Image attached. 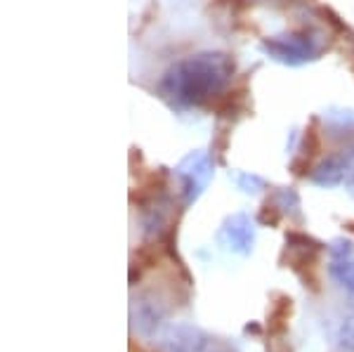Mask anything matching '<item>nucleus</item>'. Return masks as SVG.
Returning <instances> with one entry per match:
<instances>
[{"label": "nucleus", "mask_w": 354, "mask_h": 352, "mask_svg": "<svg viewBox=\"0 0 354 352\" xmlns=\"http://www.w3.org/2000/svg\"><path fill=\"white\" fill-rule=\"evenodd\" d=\"M234 71V62L220 53L192 55L165 73L161 81L163 98L175 100L182 106H201L210 102L227 85Z\"/></svg>", "instance_id": "nucleus-1"}, {"label": "nucleus", "mask_w": 354, "mask_h": 352, "mask_svg": "<svg viewBox=\"0 0 354 352\" xmlns=\"http://www.w3.org/2000/svg\"><path fill=\"white\" fill-rule=\"evenodd\" d=\"M213 173H215V163L208 151H192V154L182 158L180 166L175 168V175L182 183V196H185L187 206H192L203 194L205 187L213 180Z\"/></svg>", "instance_id": "nucleus-2"}, {"label": "nucleus", "mask_w": 354, "mask_h": 352, "mask_svg": "<svg viewBox=\"0 0 354 352\" xmlns=\"http://www.w3.org/2000/svg\"><path fill=\"white\" fill-rule=\"evenodd\" d=\"M163 352H225L218 338L208 336L203 328L192 324H173L161 333Z\"/></svg>", "instance_id": "nucleus-3"}, {"label": "nucleus", "mask_w": 354, "mask_h": 352, "mask_svg": "<svg viewBox=\"0 0 354 352\" xmlns=\"http://www.w3.org/2000/svg\"><path fill=\"white\" fill-rule=\"evenodd\" d=\"M262 53H267L272 59L281 62V64L300 66L305 62H312L317 50H314V43L307 36H283L262 43Z\"/></svg>", "instance_id": "nucleus-4"}, {"label": "nucleus", "mask_w": 354, "mask_h": 352, "mask_svg": "<svg viewBox=\"0 0 354 352\" xmlns=\"http://www.w3.org/2000/svg\"><path fill=\"white\" fill-rule=\"evenodd\" d=\"M220 241L225 243L227 251L236 253V255H248L253 251L255 243V227L253 220L245 213H234L222 223L220 230Z\"/></svg>", "instance_id": "nucleus-5"}, {"label": "nucleus", "mask_w": 354, "mask_h": 352, "mask_svg": "<svg viewBox=\"0 0 354 352\" xmlns=\"http://www.w3.org/2000/svg\"><path fill=\"white\" fill-rule=\"evenodd\" d=\"M165 305L158 303L153 296H140L133 300V328L142 336H151L165 319Z\"/></svg>", "instance_id": "nucleus-6"}, {"label": "nucleus", "mask_w": 354, "mask_h": 352, "mask_svg": "<svg viewBox=\"0 0 354 352\" xmlns=\"http://www.w3.org/2000/svg\"><path fill=\"white\" fill-rule=\"evenodd\" d=\"M350 161L345 156H328L326 161H322L317 168L312 170V183L319 187H335L345 180Z\"/></svg>", "instance_id": "nucleus-7"}, {"label": "nucleus", "mask_w": 354, "mask_h": 352, "mask_svg": "<svg viewBox=\"0 0 354 352\" xmlns=\"http://www.w3.org/2000/svg\"><path fill=\"white\" fill-rule=\"evenodd\" d=\"M293 310V300L288 296H274V303L270 305V333H283L286 331V322Z\"/></svg>", "instance_id": "nucleus-8"}, {"label": "nucleus", "mask_w": 354, "mask_h": 352, "mask_svg": "<svg viewBox=\"0 0 354 352\" xmlns=\"http://www.w3.org/2000/svg\"><path fill=\"white\" fill-rule=\"evenodd\" d=\"M328 275L333 277L335 281L345 288L350 296H354V260L345 258V260H330L328 265Z\"/></svg>", "instance_id": "nucleus-9"}, {"label": "nucleus", "mask_w": 354, "mask_h": 352, "mask_svg": "<svg viewBox=\"0 0 354 352\" xmlns=\"http://www.w3.org/2000/svg\"><path fill=\"white\" fill-rule=\"evenodd\" d=\"M274 206L281 211V215H300V196L290 187H281L272 198Z\"/></svg>", "instance_id": "nucleus-10"}, {"label": "nucleus", "mask_w": 354, "mask_h": 352, "mask_svg": "<svg viewBox=\"0 0 354 352\" xmlns=\"http://www.w3.org/2000/svg\"><path fill=\"white\" fill-rule=\"evenodd\" d=\"M335 345L342 352H354V312L345 315L335 328Z\"/></svg>", "instance_id": "nucleus-11"}, {"label": "nucleus", "mask_w": 354, "mask_h": 352, "mask_svg": "<svg viewBox=\"0 0 354 352\" xmlns=\"http://www.w3.org/2000/svg\"><path fill=\"white\" fill-rule=\"evenodd\" d=\"M232 178L239 189L245 192V194H258V192L265 189V180L255 173H232Z\"/></svg>", "instance_id": "nucleus-12"}, {"label": "nucleus", "mask_w": 354, "mask_h": 352, "mask_svg": "<svg viewBox=\"0 0 354 352\" xmlns=\"http://www.w3.org/2000/svg\"><path fill=\"white\" fill-rule=\"evenodd\" d=\"M328 253L333 260H345V258H352L354 246L350 239H333L328 243Z\"/></svg>", "instance_id": "nucleus-13"}, {"label": "nucleus", "mask_w": 354, "mask_h": 352, "mask_svg": "<svg viewBox=\"0 0 354 352\" xmlns=\"http://www.w3.org/2000/svg\"><path fill=\"white\" fill-rule=\"evenodd\" d=\"M245 333H260V326L258 324H248V326H245Z\"/></svg>", "instance_id": "nucleus-14"}]
</instances>
